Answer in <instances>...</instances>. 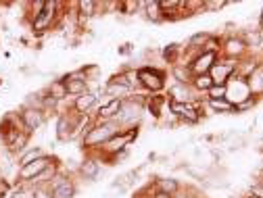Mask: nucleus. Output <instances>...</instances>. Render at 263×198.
Listing matches in <instances>:
<instances>
[{"label": "nucleus", "instance_id": "1", "mask_svg": "<svg viewBox=\"0 0 263 198\" xmlns=\"http://www.w3.org/2000/svg\"><path fill=\"white\" fill-rule=\"evenodd\" d=\"M121 131V127L115 121H94L92 127L84 134L82 138V148L92 152L94 148L105 146L113 136H117Z\"/></svg>", "mask_w": 263, "mask_h": 198}, {"label": "nucleus", "instance_id": "2", "mask_svg": "<svg viewBox=\"0 0 263 198\" xmlns=\"http://www.w3.org/2000/svg\"><path fill=\"white\" fill-rule=\"evenodd\" d=\"M146 98L144 96H132V98H127V101H121V109H119V113L115 115L113 121L121 129L140 127V121L144 117V101Z\"/></svg>", "mask_w": 263, "mask_h": 198}, {"label": "nucleus", "instance_id": "3", "mask_svg": "<svg viewBox=\"0 0 263 198\" xmlns=\"http://www.w3.org/2000/svg\"><path fill=\"white\" fill-rule=\"evenodd\" d=\"M61 17H63V3H54V0H50V3H44V9L36 17H31L29 27H31L34 34L42 36L48 29L59 25Z\"/></svg>", "mask_w": 263, "mask_h": 198}, {"label": "nucleus", "instance_id": "4", "mask_svg": "<svg viewBox=\"0 0 263 198\" xmlns=\"http://www.w3.org/2000/svg\"><path fill=\"white\" fill-rule=\"evenodd\" d=\"M165 77L167 73L155 67V65H142V67H138V82L146 94H159L161 90H165Z\"/></svg>", "mask_w": 263, "mask_h": 198}, {"label": "nucleus", "instance_id": "5", "mask_svg": "<svg viewBox=\"0 0 263 198\" xmlns=\"http://www.w3.org/2000/svg\"><path fill=\"white\" fill-rule=\"evenodd\" d=\"M236 67H238V61L234 58H217V63L209 71L213 86H228V82L236 75Z\"/></svg>", "mask_w": 263, "mask_h": 198}, {"label": "nucleus", "instance_id": "6", "mask_svg": "<svg viewBox=\"0 0 263 198\" xmlns=\"http://www.w3.org/2000/svg\"><path fill=\"white\" fill-rule=\"evenodd\" d=\"M48 188H50V192H52V198H76V194H78L76 182H73L67 173H63V171H59V173L50 180Z\"/></svg>", "mask_w": 263, "mask_h": 198}, {"label": "nucleus", "instance_id": "7", "mask_svg": "<svg viewBox=\"0 0 263 198\" xmlns=\"http://www.w3.org/2000/svg\"><path fill=\"white\" fill-rule=\"evenodd\" d=\"M52 163H57V159H52L50 154H46V156H42V159H38V161H34V163L25 165V167H21V169L17 171V182H21V184H29L34 177H38L44 169H48Z\"/></svg>", "mask_w": 263, "mask_h": 198}, {"label": "nucleus", "instance_id": "8", "mask_svg": "<svg viewBox=\"0 0 263 198\" xmlns=\"http://www.w3.org/2000/svg\"><path fill=\"white\" fill-rule=\"evenodd\" d=\"M170 103H180V105H194L199 101H205L201 94H196L190 84H174L170 90Z\"/></svg>", "mask_w": 263, "mask_h": 198}, {"label": "nucleus", "instance_id": "9", "mask_svg": "<svg viewBox=\"0 0 263 198\" xmlns=\"http://www.w3.org/2000/svg\"><path fill=\"white\" fill-rule=\"evenodd\" d=\"M19 119H21L23 129L27 131V134H36L40 127H44L48 115H46L44 111H40V109H27V107H21V111H19Z\"/></svg>", "mask_w": 263, "mask_h": 198}, {"label": "nucleus", "instance_id": "10", "mask_svg": "<svg viewBox=\"0 0 263 198\" xmlns=\"http://www.w3.org/2000/svg\"><path fill=\"white\" fill-rule=\"evenodd\" d=\"M219 54H223V58H234V61H242V56L249 54V46L245 44V40L234 34V36H228L221 42V50Z\"/></svg>", "mask_w": 263, "mask_h": 198}, {"label": "nucleus", "instance_id": "11", "mask_svg": "<svg viewBox=\"0 0 263 198\" xmlns=\"http://www.w3.org/2000/svg\"><path fill=\"white\" fill-rule=\"evenodd\" d=\"M217 58H219L217 52H199L192 58V63L188 65V67H190L192 75H205V73L211 71V67L217 63Z\"/></svg>", "mask_w": 263, "mask_h": 198}, {"label": "nucleus", "instance_id": "12", "mask_svg": "<svg viewBox=\"0 0 263 198\" xmlns=\"http://www.w3.org/2000/svg\"><path fill=\"white\" fill-rule=\"evenodd\" d=\"M96 107H98V96L92 90H88L86 94H82V96H78V98H73V101H71V109L78 115H90Z\"/></svg>", "mask_w": 263, "mask_h": 198}, {"label": "nucleus", "instance_id": "13", "mask_svg": "<svg viewBox=\"0 0 263 198\" xmlns=\"http://www.w3.org/2000/svg\"><path fill=\"white\" fill-rule=\"evenodd\" d=\"M78 173L86 180V182H96L98 177H101L103 173V167H101V161H98L96 156H88L80 163V167H78Z\"/></svg>", "mask_w": 263, "mask_h": 198}, {"label": "nucleus", "instance_id": "14", "mask_svg": "<svg viewBox=\"0 0 263 198\" xmlns=\"http://www.w3.org/2000/svg\"><path fill=\"white\" fill-rule=\"evenodd\" d=\"M48 152L42 148V146H29L27 150H23L17 159H15V163H17V167L21 169V167H25V165H29V163H34V161H38V159H42V156H46Z\"/></svg>", "mask_w": 263, "mask_h": 198}, {"label": "nucleus", "instance_id": "15", "mask_svg": "<svg viewBox=\"0 0 263 198\" xmlns=\"http://www.w3.org/2000/svg\"><path fill=\"white\" fill-rule=\"evenodd\" d=\"M153 188L157 192H163V194H170V196H176L180 190H182V184L176 180V177H157Z\"/></svg>", "mask_w": 263, "mask_h": 198}, {"label": "nucleus", "instance_id": "16", "mask_svg": "<svg viewBox=\"0 0 263 198\" xmlns=\"http://www.w3.org/2000/svg\"><path fill=\"white\" fill-rule=\"evenodd\" d=\"M65 82V88H67V96L69 98H78L82 94H86L90 90V84L86 80H69V77H61Z\"/></svg>", "mask_w": 263, "mask_h": 198}, {"label": "nucleus", "instance_id": "17", "mask_svg": "<svg viewBox=\"0 0 263 198\" xmlns=\"http://www.w3.org/2000/svg\"><path fill=\"white\" fill-rule=\"evenodd\" d=\"M142 13H144V19L151 21V23H163V13L159 9V0H146L142 3Z\"/></svg>", "mask_w": 263, "mask_h": 198}, {"label": "nucleus", "instance_id": "18", "mask_svg": "<svg viewBox=\"0 0 263 198\" xmlns=\"http://www.w3.org/2000/svg\"><path fill=\"white\" fill-rule=\"evenodd\" d=\"M247 86H249L251 96L259 101V98L263 96V67H259V69L247 80Z\"/></svg>", "mask_w": 263, "mask_h": 198}, {"label": "nucleus", "instance_id": "19", "mask_svg": "<svg viewBox=\"0 0 263 198\" xmlns=\"http://www.w3.org/2000/svg\"><path fill=\"white\" fill-rule=\"evenodd\" d=\"M44 92L48 94V96H52V98H57L59 103H63V101H67V88H65V82L63 80H52L46 88H44Z\"/></svg>", "mask_w": 263, "mask_h": 198}, {"label": "nucleus", "instance_id": "20", "mask_svg": "<svg viewBox=\"0 0 263 198\" xmlns=\"http://www.w3.org/2000/svg\"><path fill=\"white\" fill-rule=\"evenodd\" d=\"M190 86L194 88V92H196V94H201V96L205 98V96H207V92L211 90L213 82H211L209 73H205V75H194V77H192V82H190Z\"/></svg>", "mask_w": 263, "mask_h": 198}, {"label": "nucleus", "instance_id": "21", "mask_svg": "<svg viewBox=\"0 0 263 198\" xmlns=\"http://www.w3.org/2000/svg\"><path fill=\"white\" fill-rule=\"evenodd\" d=\"M205 105L209 107V111L215 115H234V105H230L226 98H219V101H205Z\"/></svg>", "mask_w": 263, "mask_h": 198}, {"label": "nucleus", "instance_id": "22", "mask_svg": "<svg viewBox=\"0 0 263 198\" xmlns=\"http://www.w3.org/2000/svg\"><path fill=\"white\" fill-rule=\"evenodd\" d=\"M172 77L176 80V84H190L192 82V71H190V67H186V65H174L172 67Z\"/></svg>", "mask_w": 263, "mask_h": 198}, {"label": "nucleus", "instance_id": "23", "mask_svg": "<svg viewBox=\"0 0 263 198\" xmlns=\"http://www.w3.org/2000/svg\"><path fill=\"white\" fill-rule=\"evenodd\" d=\"M117 13L125 15V17H134V15L142 13V3H136V0H121L117 7Z\"/></svg>", "mask_w": 263, "mask_h": 198}, {"label": "nucleus", "instance_id": "24", "mask_svg": "<svg viewBox=\"0 0 263 198\" xmlns=\"http://www.w3.org/2000/svg\"><path fill=\"white\" fill-rule=\"evenodd\" d=\"M161 56L165 58L170 65H178L180 63V56H182V46L180 44H170L161 50Z\"/></svg>", "mask_w": 263, "mask_h": 198}, {"label": "nucleus", "instance_id": "25", "mask_svg": "<svg viewBox=\"0 0 263 198\" xmlns=\"http://www.w3.org/2000/svg\"><path fill=\"white\" fill-rule=\"evenodd\" d=\"M209 36H211V31H196V34H192V36L188 38V46H186V48H190V50H201V48L205 46V42L209 40Z\"/></svg>", "mask_w": 263, "mask_h": 198}, {"label": "nucleus", "instance_id": "26", "mask_svg": "<svg viewBox=\"0 0 263 198\" xmlns=\"http://www.w3.org/2000/svg\"><path fill=\"white\" fill-rule=\"evenodd\" d=\"M249 146V136L247 134H236L232 140L226 144V152H238V150H245Z\"/></svg>", "mask_w": 263, "mask_h": 198}, {"label": "nucleus", "instance_id": "27", "mask_svg": "<svg viewBox=\"0 0 263 198\" xmlns=\"http://www.w3.org/2000/svg\"><path fill=\"white\" fill-rule=\"evenodd\" d=\"M257 107V98H247V101H242V103H238L236 107H234V115H242V113H249L251 109H255Z\"/></svg>", "mask_w": 263, "mask_h": 198}, {"label": "nucleus", "instance_id": "28", "mask_svg": "<svg viewBox=\"0 0 263 198\" xmlns=\"http://www.w3.org/2000/svg\"><path fill=\"white\" fill-rule=\"evenodd\" d=\"M13 190V184L7 180V177H0V198H7Z\"/></svg>", "mask_w": 263, "mask_h": 198}, {"label": "nucleus", "instance_id": "29", "mask_svg": "<svg viewBox=\"0 0 263 198\" xmlns=\"http://www.w3.org/2000/svg\"><path fill=\"white\" fill-rule=\"evenodd\" d=\"M34 198H52V192L48 186H36L34 188Z\"/></svg>", "mask_w": 263, "mask_h": 198}, {"label": "nucleus", "instance_id": "30", "mask_svg": "<svg viewBox=\"0 0 263 198\" xmlns=\"http://www.w3.org/2000/svg\"><path fill=\"white\" fill-rule=\"evenodd\" d=\"M223 7H228V3H203V11H209V13L221 11Z\"/></svg>", "mask_w": 263, "mask_h": 198}, {"label": "nucleus", "instance_id": "31", "mask_svg": "<svg viewBox=\"0 0 263 198\" xmlns=\"http://www.w3.org/2000/svg\"><path fill=\"white\" fill-rule=\"evenodd\" d=\"M249 194H251V196H255V198H263V184L255 182V184L249 188Z\"/></svg>", "mask_w": 263, "mask_h": 198}, {"label": "nucleus", "instance_id": "32", "mask_svg": "<svg viewBox=\"0 0 263 198\" xmlns=\"http://www.w3.org/2000/svg\"><path fill=\"white\" fill-rule=\"evenodd\" d=\"M153 190H155V188H153ZM153 198H174V196L163 194V192H157V190H155V192H153Z\"/></svg>", "mask_w": 263, "mask_h": 198}, {"label": "nucleus", "instance_id": "33", "mask_svg": "<svg viewBox=\"0 0 263 198\" xmlns=\"http://www.w3.org/2000/svg\"><path fill=\"white\" fill-rule=\"evenodd\" d=\"M245 198H255V196H251V194H247V196H245Z\"/></svg>", "mask_w": 263, "mask_h": 198}]
</instances>
